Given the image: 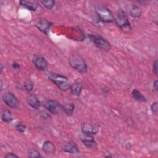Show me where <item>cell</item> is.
<instances>
[{
    "label": "cell",
    "instance_id": "1",
    "mask_svg": "<svg viewBox=\"0 0 158 158\" xmlns=\"http://www.w3.org/2000/svg\"><path fill=\"white\" fill-rule=\"evenodd\" d=\"M47 76L49 80L53 82L60 89L66 91L70 89L72 84L69 78L65 76L54 72H49Z\"/></svg>",
    "mask_w": 158,
    "mask_h": 158
},
{
    "label": "cell",
    "instance_id": "2",
    "mask_svg": "<svg viewBox=\"0 0 158 158\" xmlns=\"http://www.w3.org/2000/svg\"><path fill=\"white\" fill-rule=\"evenodd\" d=\"M70 65L78 72L85 73L87 72V65L84 59L80 56L73 54L69 58Z\"/></svg>",
    "mask_w": 158,
    "mask_h": 158
},
{
    "label": "cell",
    "instance_id": "3",
    "mask_svg": "<svg viewBox=\"0 0 158 158\" xmlns=\"http://www.w3.org/2000/svg\"><path fill=\"white\" fill-rule=\"evenodd\" d=\"M115 22L118 27H119L123 31H128L131 28L130 22L126 13L122 9H119L117 14V17L115 19Z\"/></svg>",
    "mask_w": 158,
    "mask_h": 158
},
{
    "label": "cell",
    "instance_id": "4",
    "mask_svg": "<svg viewBox=\"0 0 158 158\" xmlns=\"http://www.w3.org/2000/svg\"><path fill=\"white\" fill-rule=\"evenodd\" d=\"M89 38L97 48L105 51H108L111 49L110 43L103 37L99 35L90 34L89 35Z\"/></svg>",
    "mask_w": 158,
    "mask_h": 158
},
{
    "label": "cell",
    "instance_id": "5",
    "mask_svg": "<svg viewBox=\"0 0 158 158\" xmlns=\"http://www.w3.org/2000/svg\"><path fill=\"white\" fill-rule=\"evenodd\" d=\"M96 12L99 19L104 22L110 23L115 21L112 13L104 6H98L96 9Z\"/></svg>",
    "mask_w": 158,
    "mask_h": 158
},
{
    "label": "cell",
    "instance_id": "6",
    "mask_svg": "<svg viewBox=\"0 0 158 158\" xmlns=\"http://www.w3.org/2000/svg\"><path fill=\"white\" fill-rule=\"evenodd\" d=\"M44 107L51 113L53 114H57L63 110V106L56 100L48 99L43 102Z\"/></svg>",
    "mask_w": 158,
    "mask_h": 158
},
{
    "label": "cell",
    "instance_id": "7",
    "mask_svg": "<svg viewBox=\"0 0 158 158\" xmlns=\"http://www.w3.org/2000/svg\"><path fill=\"white\" fill-rule=\"evenodd\" d=\"M2 100L7 106L11 108H15L19 105L17 98L10 92H6L2 95Z\"/></svg>",
    "mask_w": 158,
    "mask_h": 158
},
{
    "label": "cell",
    "instance_id": "8",
    "mask_svg": "<svg viewBox=\"0 0 158 158\" xmlns=\"http://www.w3.org/2000/svg\"><path fill=\"white\" fill-rule=\"evenodd\" d=\"M60 148L63 152L76 154L79 152L77 145L72 141H64L60 144Z\"/></svg>",
    "mask_w": 158,
    "mask_h": 158
},
{
    "label": "cell",
    "instance_id": "9",
    "mask_svg": "<svg viewBox=\"0 0 158 158\" xmlns=\"http://www.w3.org/2000/svg\"><path fill=\"white\" fill-rule=\"evenodd\" d=\"M33 63L39 70L44 71L47 69L48 63L45 59L40 54H35L33 56Z\"/></svg>",
    "mask_w": 158,
    "mask_h": 158
},
{
    "label": "cell",
    "instance_id": "10",
    "mask_svg": "<svg viewBox=\"0 0 158 158\" xmlns=\"http://www.w3.org/2000/svg\"><path fill=\"white\" fill-rule=\"evenodd\" d=\"M51 26V22H49V21H48L44 19H40L38 21V22L36 23V28L40 31H41V32H43L46 35L48 34Z\"/></svg>",
    "mask_w": 158,
    "mask_h": 158
},
{
    "label": "cell",
    "instance_id": "11",
    "mask_svg": "<svg viewBox=\"0 0 158 158\" xmlns=\"http://www.w3.org/2000/svg\"><path fill=\"white\" fill-rule=\"evenodd\" d=\"M99 128L95 125H93L89 123H85L81 127V131L83 134L93 135L98 132Z\"/></svg>",
    "mask_w": 158,
    "mask_h": 158
},
{
    "label": "cell",
    "instance_id": "12",
    "mask_svg": "<svg viewBox=\"0 0 158 158\" xmlns=\"http://www.w3.org/2000/svg\"><path fill=\"white\" fill-rule=\"evenodd\" d=\"M81 140L88 148L94 149L97 147L96 142L94 141L91 135L84 134V136H81Z\"/></svg>",
    "mask_w": 158,
    "mask_h": 158
},
{
    "label": "cell",
    "instance_id": "13",
    "mask_svg": "<svg viewBox=\"0 0 158 158\" xmlns=\"http://www.w3.org/2000/svg\"><path fill=\"white\" fill-rule=\"evenodd\" d=\"M27 102L29 106L35 109H38L41 106L40 101L38 98L32 94H30L27 97Z\"/></svg>",
    "mask_w": 158,
    "mask_h": 158
},
{
    "label": "cell",
    "instance_id": "14",
    "mask_svg": "<svg viewBox=\"0 0 158 158\" xmlns=\"http://www.w3.org/2000/svg\"><path fill=\"white\" fill-rule=\"evenodd\" d=\"M42 149L44 152H45L48 155L52 154L55 151V146L54 145L49 141H45L43 145Z\"/></svg>",
    "mask_w": 158,
    "mask_h": 158
},
{
    "label": "cell",
    "instance_id": "15",
    "mask_svg": "<svg viewBox=\"0 0 158 158\" xmlns=\"http://www.w3.org/2000/svg\"><path fill=\"white\" fill-rule=\"evenodd\" d=\"M70 89L71 93L73 95L78 96L80 94L82 90V84L78 81L75 82L73 84L71 85Z\"/></svg>",
    "mask_w": 158,
    "mask_h": 158
},
{
    "label": "cell",
    "instance_id": "16",
    "mask_svg": "<svg viewBox=\"0 0 158 158\" xmlns=\"http://www.w3.org/2000/svg\"><path fill=\"white\" fill-rule=\"evenodd\" d=\"M20 4L32 11H35L38 7V4L35 1H20Z\"/></svg>",
    "mask_w": 158,
    "mask_h": 158
},
{
    "label": "cell",
    "instance_id": "17",
    "mask_svg": "<svg viewBox=\"0 0 158 158\" xmlns=\"http://www.w3.org/2000/svg\"><path fill=\"white\" fill-rule=\"evenodd\" d=\"M141 9L136 5H132L130 9V15L134 18L139 17L141 15Z\"/></svg>",
    "mask_w": 158,
    "mask_h": 158
},
{
    "label": "cell",
    "instance_id": "18",
    "mask_svg": "<svg viewBox=\"0 0 158 158\" xmlns=\"http://www.w3.org/2000/svg\"><path fill=\"white\" fill-rule=\"evenodd\" d=\"M74 109H75V105L73 103H67L63 106V110L69 116H70L72 115Z\"/></svg>",
    "mask_w": 158,
    "mask_h": 158
},
{
    "label": "cell",
    "instance_id": "19",
    "mask_svg": "<svg viewBox=\"0 0 158 158\" xmlns=\"http://www.w3.org/2000/svg\"><path fill=\"white\" fill-rule=\"evenodd\" d=\"M132 96L136 101H141V102H146V98L144 96H143L141 94V93L139 91H138L137 89H135L132 91Z\"/></svg>",
    "mask_w": 158,
    "mask_h": 158
},
{
    "label": "cell",
    "instance_id": "20",
    "mask_svg": "<svg viewBox=\"0 0 158 158\" xmlns=\"http://www.w3.org/2000/svg\"><path fill=\"white\" fill-rule=\"evenodd\" d=\"M1 119L4 122H7V123L10 122L12 120V117L10 112L8 110H4L1 115Z\"/></svg>",
    "mask_w": 158,
    "mask_h": 158
},
{
    "label": "cell",
    "instance_id": "21",
    "mask_svg": "<svg viewBox=\"0 0 158 158\" xmlns=\"http://www.w3.org/2000/svg\"><path fill=\"white\" fill-rule=\"evenodd\" d=\"M41 2L43 5L48 9H51L55 5V1L52 0H48V1H41Z\"/></svg>",
    "mask_w": 158,
    "mask_h": 158
},
{
    "label": "cell",
    "instance_id": "22",
    "mask_svg": "<svg viewBox=\"0 0 158 158\" xmlns=\"http://www.w3.org/2000/svg\"><path fill=\"white\" fill-rule=\"evenodd\" d=\"M24 86L25 88V89L28 91H31L33 89V82L30 80H27L24 82Z\"/></svg>",
    "mask_w": 158,
    "mask_h": 158
},
{
    "label": "cell",
    "instance_id": "23",
    "mask_svg": "<svg viewBox=\"0 0 158 158\" xmlns=\"http://www.w3.org/2000/svg\"><path fill=\"white\" fill-rule=\"evenodd\" d=\"M28 156L29 157H41V156L40 154V152L35 149H30L28 151Z\"/></svg>",
    "mask_w": 158,
    "mask_h": 158
},
{
    "label": "cell",
    "instance_id": "24",
    "mask_svg": "<svg viewBox=\"0 0 158 158\" xmlns=\"http://www.w3.org/2000/svg\"><path fill=\"white\" fill-rule=\"evenodd\" d=\"M15 128L17 129V131H19V132H21V133H23L25 130V128H26V127L24 124L23 123H18L15 125Z\"/></svg>",
    "mask_w": 158,
    "mask_h": 158
},
{
    "label": "cell",
    "instance_id": "25",
    "mask_svg": "<svg viewBox=\"0 0 158 158\" xmlns=\"http://www.w3.org/2000/svg\"><path fill=\"white\" fill-rule=\"evenodd\" d=\"M151 109L152 112L154 114H157V112H158V107H157V102H155L154 103H152L151 106Z\"/></svg>",
    "mask_w": 158,
    "mask_h": 158
},
{
    "label": "cell",
    "instance_id": "26",
    "mask_svg": "<svg viewBox=\"0 0 158 158\" xmlns=\"http://www.w3.org/2000/svg\"><path fill=\"white\" fill-rule=\"evenodd\" d=\"M153 72L157 75V60H156L153 64Z\"/></svg>",
    "mask_w": 158,
    "mask_h": 158
},
{
    "label": "cell",
    "instance_id": "27",
    "mask_svg": "<svg viewBox=\"0 0 158 158\" xmlns=\"http://www.w3.org/2000/svg\"><path fill=\"white\" fill-rule=\"evenodd\" d=\"M5 157L6 158H14V157H19V156L12 152H9L5 156Z\"/></svg>",
    "mask_w": 158,
    "mask_h": 158
},
{
    "label": "cell",
    "instance_id": "28",
    "mask_svg": "<svg viewBox=\"0 0 158 158\" xmlns=\"http://www.w3.org/2000/svg\"><path fill=\"white\" fill-rule=\"evenodd\" d=\"M42 114H41V117L43 118H44V119H47V118H49L51 117L49 116V115L48 114V113H46V112H41Z\"/></svg>",
    "mask_w": 158,
    "mask_h": 158
},
{
    "label": "cell",
    "instance_id": "29",
    "mask_svg": "<svg viewBox=\"0 0 158 158\" xmlns=\"http://www.w3.org/2000/svg\"><path fill=\"white\" fill-rule=\"evenodd\" d=\"M157 85H158V81L156 80H155V81H154V84H153V86H154V89H155L156 91H157V90H158Z\"/></svg>",
    "mask_w": 158,
    "mask_h": 158
},
{
    "label": "cell",
    "instance_id": "30",
    "mask_svg": "<svg viewBox=\"0 0 158 158\" xmlns=\"http://www.w3.org/2000/svg\"><path fill=\"white\" fill-rule=\"evenodd\" d=\"M19 65L18 64H17V63H14L13 64V67L14 68V69H19Z\"/></svg>",
    "mask_w": 158,
    "mask_h": 158
}]
</instances>
